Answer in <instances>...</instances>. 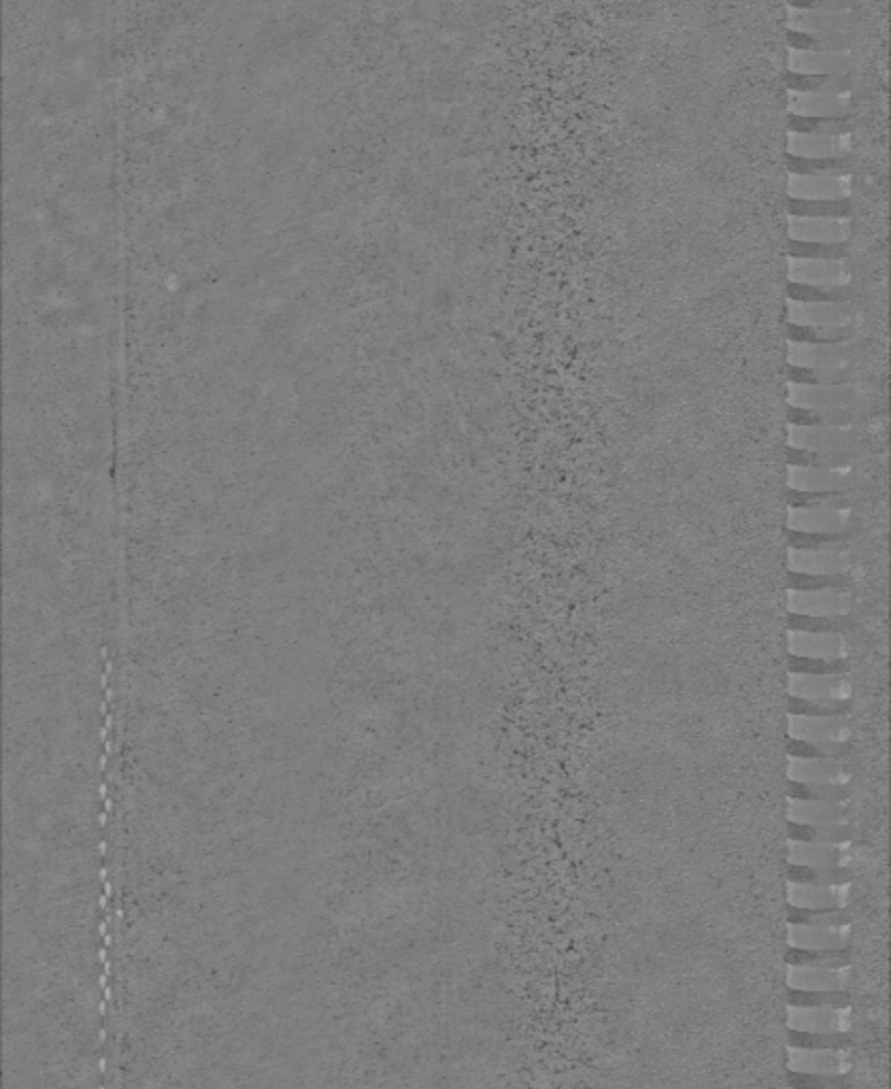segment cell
Returning <instances> with one entry per match:
<instances>
[{
  "instance_id": "cell-1",
  "label": "cell",
  "mask_w": 891,
  "mask_h": 1089,
  "mask_svg": "<svg viewBox=\"0 0 891 1089\" xmlns=\"http://www.w3.org/2000/svg\"><path fill=\"white\" fill-rule=\"evenodd\" d=\"M862 434L849 426H794L787 428V445L809 451H855Z\"/></svg>"
},
{
  "instance_id": "cell-2",
  "label": "cell",
  "mask_w": 891,
  "mask_h": 1089,
  "mask_svg": "<svg viewBox=\"0 0 891 1089\" xmlns=\"http://www.w3.org/2000/svg\"><path fill=\"white\" fill-rule=\"evenodd\" d=\"M787 281L815 288H840L851 283V268L845 260L789 258Z\"/></svg>"
},
{
  "instance_id": "cell-3",
  "label": "cell",
  "mask_w": 891,
  "mask_h": 1089,
  "mask_svg": "<svg viewBox=\"0 0 891 1089\" xmlns=\"http://www.w3.org/2000/svg\"><path fill=\"white\" fill-rule=\"evenodd\" d=\"M860 398L851 383L838 385H800L787 383V402L789 407L802 409H838L851 407Z\"/></svg>"
},
{
  "instance_id": "cell-4",
  "label": "cell",
  "mask_w": 891,
  "mask_h": 1089,
  "mask_svg": "<svg viewBox=\"0 0 891 1089\" xmlns=\"http://www.w3.org/2000/svg\"><path fill=\"white\" fill-rule=\"evenodd\" d=\"M855 477L849 468H819V466H789L787 488L798 492H851Z\"/></svg>"
},
{
  "instance_id": "cell-5",
  "label": "cell",
  "mask_w": 891,
  "mask_h": 1089,
  "mask_svg": "<svg viewBox=\"0 0 891 1089\" xmlns=\"http://www.w3.org/2000/svg\"><path fill=\"white\" fill-rule=\"evenodd\" d=\"M857 345L847 343H789L787 364L806 368H838L847 366L855 354Z\"/></svg>"
},
{
  "instance_id": "cell-6",
  "label": "cell",
  "mask_w": 891,
  "mask_h": 1089,
  "mask_svg": "<svg viewBox=\"0 0 891 1089\" xmlns=\"http://www.w3.org/2000/svg\"><path fill=\"white\" fill-rule=\"evenodd\" d=\"M849 556L845 547L821 549H789L787 571L809 575H838L849 573Z\"/></svg>"
},
{
  "instance_id": "cell-7",
  "label": "cell",
  "mask_w": 891,
  "mask_h": 1089,
  "mask_svg": "<svg viewBox=\"0 0 891 1089\" xmlns=\"http://www.w3.org/2000/svg\"><path fill=\"white\" fill-rule=\"evenodd\" d=\"M787 694L806 698V700H847L851 696V681L847 673H840V675L789 673Z\"/></svg>"
},
{
  "instance_id": "cell-8",
  "label": "cell",
  "mask_w": 891,
  "mask_h": 1089,
  "mask_svg": "<svg viewBox=\"0 0 891 1089\" xmlns=\"http://www.w3.org/2000/svg\"><path fill=\"white\" fill-rule=\"evenodd\" d=\"M853 607L847 590H787L789 613L800 615H845Z\"/></svg>"
},
{
  "instance_id": "cell-9",
  "label": "cell",
  "mask_w": 891,
  "mask_h": 1089,
  "mask_svg": "<svg viewBox=\"0 0 891 1089\" xmlns=\"http://www.w3.org/2000/svg\"><path fill=\"white\" fill-rule=\"evenodd\" d=\"M785 313L789 324L836 326L851 324L853 305L851 300H843V303H796V300L787 298Z\"/></svg>"
},
{
  "instance_id": "cell-10",
  "label": "cell",
  "mask_w": 891,
  "mask_h": 1089,
  "mask_svg": "<svg viewBox=\"0 0 891 1089\" xmlns=\"http://www.w3.org/2000/svg\"><path fill=\"white\" fill-rule=\"evenodd\" d=\"M787 647L792 656L804 658H847V641L838 632H787Z\"/></svg>"
},
{
  "instance_id": "cell-11",
  "label": "cell",
  "mask_w": 891,
  "mask_h": 1089,
  "mask_svg": "<svg viewBox=\"0 0 891 1089\" xmlns=\"http://www.w3.org/2000/svg\"><path fill=\"white\" fill-rule=\"evenodd\" d=\"M789 239L815 243H843L849 239V220L838 217H792L787 220Z\"/></svg>"
},
{
  "instance_id": "cell-12",
  "label": "cell",
  "mask_w": 891,
  "mask_h": 1089,
  "mask_svg": "<svg viewBox=\"0 0 891 1089\" xmlns=\"http://www.w3.org/2000/svg\"><path fill=\"white\" fill-rule=\"evenodd\" d=\"M851 898L849 885H819V883H792L787 887V900L792 907L804 909H840L847 907Z\"/></svg>"
},
{
  "instance_id": "cell-13",
  "label": "cell",
  "mask_w": 891,
  "mask_h": 1089,
  "mask_svg": "<svg viewBox=\"0 0 891 1089\" xmlns=\"http://www.w3.org/2000/svg\"><path fill=\"white\" fill-rule=\"evenodd\" d=\"M787 732L792 739L804 741H847L851 736V724L845 717H787Z\"/></svg>"
},
{
  "instance_id": "cell-14",
  "label": "cell",
  "mask_w": 891,
  "mask_h": 1089,
  "mask_svg": "<svg viewBox=\"0 0 891 1089\" xmlns=\"http://www.w3.org/2000/svg\"><path fill=\"white\" fill-rule=\"evenodd\" d=\"M851 1060L836 1049H798L789 1047L787 1070L817 1072V1075H849Z\"/></svg>"
},
{
  "instance_id": "cell-15",
  "label": "cell",
  "mask_w": 891,
  "mask_h": 1089,
  "mask_svg": "<svg viewBox=\"0 0 891 1089\" xmlns=\"http://www.w3.org/2000/svg\"><path fill=\"white\" fill-rule=\"evenodd\" d=\"M787 528L800 532H849L851 517L847 511L834 509H789Z\"/></svg>"
},
{
  "instance_id": "cell-16",
  "label": "cell",
  "mask_w": 891,
  "mask_h": 1089,
  "mask_svg": "<svg viewBox=\"0 0 891 1089\" xmlns=\"http://www.w3.org/2000/svg\"><path fill=\"white\" fill-rule=\"evenodd\" d=\"M787 779L804 783H849L851 773L834 758H792Z\"/></svg>"
},
{
  "instance_id": "cell-17",
  "label": "cell",
  "mask_w": 891,
  "mask_h": 1089,
  "mask_svg": "<svg viewBox=\"0 0 891 1089\" xmlns=\"http://www.w3.org/2000/svg\"><path fill=\"white\" fill-rule=\"evenodd\" d=\"M849 1009H800L789 1007V1028L806 1032H847Z\"/></svg>"
},
{
  "instance_id": "cell-18",
  "label": "cell",
  "mask_w": 891,
  "mask_h": 1089,
  "mask_svg": "<svg viewBox=\"0 0 891 1089\" xmlns=\"http://www.w3.org/2000/svg\"><path fill=\"white\" fill-rule=\"evenodd\" d=\"M789 198H849L847 177H817V175H789L787 179Z\"/></svg>"
},
{
  "instance_id": "cell-19",
  "label": "cell",
  "mask_w": 891,
  "mask_h": 1089,
  "mask_svg": "<svg viewBox=\"0 0 891 1089\" xmlns=\"http://www.w3.org/2000/svg\"><path fill=\"white\" fill-rule=\"evenodd\" d=\"M851 815L847 802H826V800H789L787 817L789 822L800 824H836L847 822Z\"/></svg>"
},
{
  "instance_id": "cell-20",
  "label": "cell",
  "mask_w": 891,
  "mask_h": 1089,
  "mask_svg": "<svg viewBox=\"0 0 891 1089\" xmlns=\"http://www.w3.org/2000/svg\"><path fill=\"white\" fill-rule=\"evenodd\" d=\"M849 860H851V853L843 845L789 841V849H787V862L806 864L815 868L840 866V864H847Z\"/></svg>"
},
{
  "instance_id": "cell-21",
  "label": "cell",
  "mask_w": 891,
  "mask_h": 1089,
  "mask_svg": "<svg viewBox=\"0 0 891 1089\" xmlns=\"http://www.w3.org/2000/svg\"><path fill=\"white\" fill-rule=\"evenodd\" d=\"M785 86L792 94H830L845 96L853 88L851 75H813L787 71Z\"/></svg>"
},
{
  "instance_id": "cell-22",
  "label": "cell",
  "mask_w": 891,
  "mask_h": 1089,
  "mask_svg": "<svg viewBox=\"0 0 891 1089\" xmlns=\"http://www.w3.org/2000/svg\"><path fill=\"white\" fill-rule=\"evenodd\" d=\"M787 985L792 990H845V968L823 966H792L787 973Z\"/></svg>"
},
{
  "instance_id": "cell-23",
  "label": "cell",
  "mask_w": 891,
  "mask_h": 1089,
  "mask_svg": "<svg viewBox=\"0 0 891 1089\" xmlns=\"http://www.w3.org/2000/svg\"><path fill=\"white\" fill-rule=\"evenodd\" d=\"M789 71L813 73V75H847L853 66L851 56L830 52H794L789 56Z\"/></svg>"
},
{
  "instance_id": "cell-24",
  "label": "cell",
  "mask_w": 891,
  "mask_h": 1089,
  "mask_svg": "<svg viewBox=\"0 0 891 1089\" xmlns=\"http://www.w3.org/2000/svg\"><path fill=\"white\" fill-rule=\"evenodd\" d=\"M789 175H817V177H849L853 173V162L849 154L843 156H796L787 154Z\"/></svg>"
},
{
  "instance_id": "cell-25",
  "label": "cell",
  "mask_w": 891,
  "mask_h": 1089,
  "mask_svg": "<svg viewBox=\"0 0 891 1089\" xmlns=\"http://www.w3.org/2000/svg\"><path fill=\"white\" fill-rule=\"evenodd\" d=\"M789 111L811 117H851L849 100L830 94H792Z\"/></svg>"
},
{
  "instance_id": "cell-26",
  "label": "cell",
  "mask_w": 891,
  "mask_h": 1089,
  "mask_svg": "<svg viewBox=\"0 0 891 1089\" xmlns=\"http://www.w3.org/2000/svg\"><path fill=\"white\" fill-rule=\"evenodd\" d=\"M787 941L792 947L834 949V947H847L849 934L843 928H817V926L789 924Z\"/></svg>"
},
{
  "instance_id": "cell-27",
  "label": "cell",
  "mask_w": 891,
  "mask_h": 1089,
  "mask_svg": "<svg viewBox=\"0 0 891 1089\" xmlns=\"http://www.w3.org/2000/svg\"><path fill=\"white\" fill-rule=\"evenodd\" d=\"M789 841H802V843H830V845H845L853 839V828L847 826V822L836 824H800L789 822L787 824Z\"/></svg>"
},
{
  "instance_id": "cell-28",
  "label": "cell",
  "mask_w": 891,
  "mask_h": 1089,
  "mask_svg": "<svg viewBox=\"0 0 891 1089\" xmlns=\"http://www.w3.org/2000/svg\"><path fill=\"white\" fill-rule=\"evenodd\" d=\"M787 213L792 217H838V220H849L853 205L851 198H787Z\"/></svg>"
},
{
  "instance_id": "cell-29",
  "label": "cell",
  "mask_w": 891,
  "mask_h": 1089,
  "mask_svg": "<svg viewBox=\"0 0 891 1089\" xmlns=\"http://www.w3.org/2000/svg\"><path fill=\"white\" fill-rule=\"evenodd\" d=\"M789 966H823V968H847L853 962L849 947L834 949H804L789 945L787 956Z\"/></svg>"
},
{
  "instance_id": "cell-30",
  "label": "cell",
  "mask_w": 891,
  "mask_h": 1089,
  "mask_svg": "<svg viewBox=\"0 0 891 1089\" xmlns=\"http://www.w3.org/2000/svg\"><path fill=\"white\" fill-rule=\"evenodd\" d=\"M851 24V15L830 13V11H794L789 13L787 28H796L804 32H845Z\"/></svg>"
},
{
  "instance_id": "cell-31",
  "label": "cell",
  "mask_w": 891,
  "mask_h": 1089,
  "mask_svg": "<svg viewBox=\"0 0 891 1089\" xmlns=\"http://www.w3.org/2000/svg\"><path fill=\"white\" fill-rule=\"evenodd\" d=\"M853 337H855L853 324H836V326L787 324L789 343H847Z\"/></svg>"
},
{
  "instance_id": "cell-32",
  "label": "cell",
  "mask_w": 891,
  "mask_h": 1089,
  "mask_svg": "<svg viewBox=\"0 0 891 1089\" xmlns=\"http://www.w3.org/2000/svg\"><path fill=\"white\" fill-rule=\"evenodd\" d=\"M787 422L794 426H851L855 422V413L849 407L838 409H802L789 407Z\"/></svg>"
},
{
  "instance_id": "cell-33",
  "label": "cell",
  "mask_w": 891,
  "mask_h": 1089,
  "mask_svg": "<svg viewBox=\"0 0 891 1089\" xmlns=\"http://www.w3.org/2000/svg\"><path fill=\"white\" fill-rule=\"evenodd\" d=\"M855 451H809L787 445L789 466H819V468H849L855 462Z\"/></svg>"
},
{
  "instance_id": "cell-34",
  "label": "cell",
  "mask_w": 891,
  "mask_h": 1089,
  "mask_svg": "<svg viewBox=\"0 0 891 1089\" xmlns=\"http://www.w3.org/2000/svg\"><path fill=\"white\" fill-rule=\"evenodd\" d=\"M789 924L800 926H817V928H847L853 917L847 911V907L840 909H804V907H792L789 904Z\"/></svg>"
},
{
  "instance_id": "cell-35",
  "label": "cell",
  "mask_w": 891,
  "mask_h": 1089,
  "mask_svg": "<svg viewBox=\"0 0 891 1089\" xmlns=\"http://www.w3.org/2000/svg\"><path fill=\"white\" fill-rule=\"evenodd\" d=\"M789 1007L849 1009L851 994L847 990H792L789 987Z\"/></svg>"
},
{
  "instance_id": "cell-36",
  "label": "cell",
  "mask_w": 891,
  "mask_h": 1089,
  "mask_svg": "<svg viewBox=\"0 0 891 1089\" xmlns=\"http://www.w3.org/2000/svg\"><path fill=\"white\" fill-rule=\"evenodd\" d=\"M787 792L792 800H826V802H849L851 787L849 783H804L787 781Z\"/></svg>"
},
{
  "instance_id": "cell-37",
  "label": "cell",
  "mask_w": 891,
  "mask_h": 1089,
  "mask_svg": "<svg viewBox=\"0 0 891 1089\" xmlns=\"http://www.w3.org/2000/svg\"><path fill=\"white\" fill-rule=\"evenodd\" d=\"M853 505V498L849 492H787V507L789 509H834V511H849Z\"/></svg>"
},
{
  "instance_id": "cell-38",
  "label": "cell",
  "mask_w": 891,
  "mask_h": 1089,
  "mask_svg": "<svg viewBox=\"0 0 891 1089\" xmlns=\"http://www.w3.org/2000/svg\"><path fill=\"white\" fill-rule=\"evenodd\" d=\"M787 154L823 158V156H843L847 152L843 143H840V139L821 137V134H792V137L787 139Z\"/></svg>"
},
{
  "instance_id": "cell-39",
  "label": "cell",
  "mask_w": 891,
  "mask_h": 1089,
  "mask_svg": "<svg viewBox=\"0 0 891 1089\" xmlns=\"http://www.w3.org/2000/svg\"><path fill=\"white\" fill-rule=\"evenodd\" d=\"M787 1045L798 1049H836L847 1051L853 1045L849 1032H806L789 1028Z\"/></svg>"
},
{
  "instance_id": "cell-40",
  "label": "cell",
  "mask_w": 891,
  "mask_h": 1089,
  "mask_svg": "<svg viewBox=\"0 0 891 1089\" xmlns=\"http://www.w3.org/2000/svg\"><path fill=\"white\" fill-rule=\"evenodd\" d=\"M787 626L789 630L798 632H838L845 634L853 628V619L849 613L845 615H800V613H787Z\"/></svg>"
},
{
  "instance_id": "cell-41",
  "label": "cell",
  "mask_w": 891,
  "mask_h": 1089,
  "mask_svg": "<svg viewBox=\"0 0 891 1089\" xmlns=\"http://www.w3.org/2000/svg\"><path fill=\"white\" fill-rule=\"evenodd\" d=\"M853 373L849 366L838 368H806V366H794L787 364V381L800 383V385H838V383H851Z\"/></svg>"
},
{
  "instance_id": "cell-42",
  "label": "cell",
  "mask_w": 891,
  "mask_h": 1089,
  "mask_svg": "<svg viewBox=\"0 0 891 1089\" xmlns=\"http://www.w3.org/2000/svg\"><path fill=\"white\" fill-rule=\"evenodd\" d=\"M789 715L800 717H845L851 713V698L847 700H806L787 696Z\"/></svg>"
},
{
  "instance_id": "cell-43",
  "label": "cell",
  "mask_w": 891,
  "mask_h": 1089,
  "mask_svg": "<svg viewBox=\"0 0 891 1089\" xmlns=\"http://www.w3.org/2000/svg\"><path fill=\"white\" fill-rule=\"evenodd\" d=\"M789 258H813V260H847L849 243H815V241H796L787 243Z\"/></svg>"
},
{
  "instance_id": "cell-44",
  "label": "cell",
  "mask_w": 891,
  "mask_h": 1089,
  "mask_svg": "<svg viewBox=\"0 0 891 1089\" xmlns=\"http://www.w3.org/2000/svg\"><path fill=\"white\" fill-rule=\"evenodd\" d=\"M851 294V286L815 288L787 281V296L789 300H796V303H843V300H851Z\"/></svg>"
},
{
  "instance_id": "cell-45",
  "label": "cell",
  "mask_w": 891,
  "mask_h": 1089,
  "mask_svg": "<svg viewBox=\"0 0 891 1089\" xmlns=\"http://www.w3.org/2000/svg\"><path fill=\"white\" fill-rule=\"evenodd\" d=\"M851 585V579L847 573L838 575H809V573H794L787 571V590H847Z\"/></svg>"
},
{
  "instance_id": "cell-46",
  "label": "cell",
  "mask_w": 891,
  "mask_h": 1089,
  "mask_svg": "<svg viewBox=\"0 0 891 1089\" xmlns=\"http://www.w3.org/2000/svg\"><path fill=\"white\" fill-rule=\"evenodd\" d=\"M787 670L789 673H798V675H840V673H849V660L847 658H834V660L804 658V656H792V653H789Z\"/></svg>"
},
{
  "instance_id": "cell-47",
  "label": "cell",
  "mask_w": 891,
  "mask_h": 1089,
  "mask_svg": "<svg viewBox=\"0 0 891 1089\" xmlns=\"http://www.w3.org/2000/svg\"><path fill=\"white\" fill-rule=\"evenodd\" d=\"M849 532H800L787 528L789 549H821V547H847Z\"/></svg>"
},
{
  "instance_id": "cell-48",
  "label": "cell",
  "mask_w": 891,
  "mask_h": 1089,
  "mask_svg": "<svg viewBox=\"0 0 891 1089\" xmlns=\"http://www.w3.org/2000/svg\"><path fill=\"white\" fill-rule=\"evenodd\" d=\"M789 1085L796 1089H838L847 1087V1075H817V1072L789 1070Z\"/></svg>"
},
{
  "instance_id": "cell-49",
  "label": "cell",
  "mask_w": 891,
  "mask_h": 1089,
  "mask_svg": "<svg viewBox=\"0 0 891 1089\" xmlns=\"http://www.w3.org/2000/svg\"><path fill=\"white\" fill-rule=\"evenodd\" d=\"M815 52H830V54H845L851 49L853 41L847 32H815Z\"/></svg>"
},
{
  "instance_id": "cell-50",
  "label": "cell",
  "mask_w": 891,
  "mask_h": 1089,
  "mask_svg": "<svg viewBox=\"0 0 891 1089\" xmlns=\"http://www.w3.org/2000/svg\"><path fill=\"white\" fill-rule=\"evenodd\" d=\"M851 132H853L851 117H821V124L817 130V134H821V137H832V139H843Z\"/></svg>"
},
{
  "instance_id": "cell-51",
  "label": "cell",
  "mask_w": 891,
  "mask_h": 1089,
  "mask_svg": "<svg viewBox=\"0 0 891 1089\" xmlns=\"http://www.w3.org/2000/svg\"><path fill=\"white\" fill-rule=\"evenodd\" d=\"M815 45H817V39L813 32L787 28V47L792 49V52H811V49H815Z\"/></svg>"
},
{
  "instance_id": "cell-52",
  "label": "cell",
  "mask_w": 891,
  "mask_h": 1089,
  "mask_svg": "<svg viewBox=\"0 0 891 1089\" xmlns=\"http://www.w3.org/2000/svg\"><path fill=\"white\" fill-rule=\"evenodd\" d=\"M853 0H817L813 11H830V13H843L851 9Z\"/></svg>"
},
{
  "instance_id": "cell-53",
  "label": "cell",
  "mask_w": 891,
  "mask_h": 1089,
  "mask_svg": "<svg viewBox=\"0 0 891 1089\" xmlns=\"http://www.w3.org/2000/svg\"><path fill=\"white\" fill-rule=\"evenodd\" d=\"M817 0H787V5L794 11H813Z\"/></svg>"
}]
</instances>
